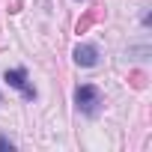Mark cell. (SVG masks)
<instances>
[{
    "mask_svg": "<svg viewBox=\"0 0 152 152\" xmlns=\"http://www.w3.org/2000/svg\"><path fill=\"white\" fill-rule=\"evenodd\" d=\"M131 84H134L137 90H143V87H146V75H143V72H134V75H131Z\"/></svg>",
    "mask_w": 152,
    "mask_h": 152,
    "instance_id": "obj_5",
    "label": "cell"
},
{
    "mask_svg": "<svg viewBox=\"0 0 152 152\" xmlns=\"http://www.w3.org/2000/svg\"><path fill=\"white\" fill-rule=\"evenodd\" d=\"M102 15H104V9H102V3H96V6H90V9H87V15H84V18L78 21V27H75V30H78V33H87V30H90V27H93V24H96V21L102 18Z\"/></svg>",
    "mask_w": 152,
    "mask_h": 152,
    "instance_id": "obj_4",
    "label": "cell"
},
{
    "mask_svg": "<svg viewBox=\"0 0 152 152\" xmlns=\"http://www.w3.org/2000/svg\"><path fill=\"white\" fill-rule=\"evenodd\" d=\"M9 3V12H21V0H6Z\"/></svg>",
    "mask_w": 152,
    "mask_h": 152,
    "instance_id": "obj_7",
    "label": "cell"
},
{
    "mask_svg": "<svg viewBox=\"0 0 152 152\" xmlns=\"http://www.w3.org/2000/svg\"><path fill=\"white\" fill-rule=\"evenodd\" d=\"M3 78H6V84H9V87L21 90V93H24V99H30V102L36 99V90L27 84V72H24V69H9V72L3 75Z\"/></svg>",
    "mask_w": 152,
    "mask_h": 152,
    "instance_id": "obj_2",
    "label": "cell"
},
{
    "mask_svg": "<svg viewBox=\"0 0 152 152\" xmlns=\"http://www.w3.org/2000/svg\"><path fill=\"white\" fill-rule=\"evenodd\" d=\"M75 63L78 66H96L99 63V48L96 45H78L75 48Z\"/></svg>",
    "mask_w": 152,
    "mask_h": 152,
    "instance_id": "obj_3",
    "label": "cell"
},
{
    "mask_svg": "<svg viewBox=\"0 0 152 152\" xmlns=\"http://www.w3.org/2000/svg\"><path fill=\"white\" fill-rule=\"evenodd\" d=\"M75 104H78V110H81V113L96 116V113H99V107H102V93H99L96 87L84 84V87L75 90Z\"/></svg>",
    "mask_w": 152,
    "mask_h": 152,
    "instance_id": "obj_1",
    "label": "cell"
},
{
    "mask_svg": "<svg viewBox=\"0 0 152 152\" xmlns=\"http://www.w3.org/2000/svg\"><path fill=\"white\" fill-rule=\"evenodd\" d=\"M12 149H15V143L9 137H0V152H12Z\"/></svg>",
    "mask_w": 152,
    "mask_h": 152,
    "instance_id": "obj_6",
    "label": "cell"
}]
</instances>
